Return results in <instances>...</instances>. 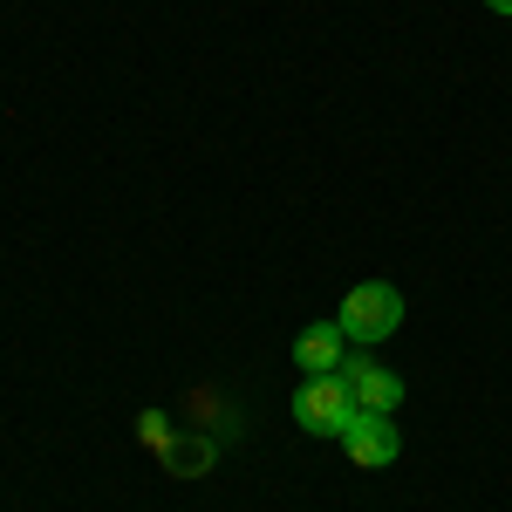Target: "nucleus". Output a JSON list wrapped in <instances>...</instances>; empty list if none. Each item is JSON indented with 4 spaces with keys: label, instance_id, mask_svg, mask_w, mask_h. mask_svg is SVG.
Wrapping results in <instances>:
<instances>
[{
    "label": "nucleus",
    "instance_id": "obj_1",
    "mask_svg": "<svg viewBox=\"0 0 512 512\" xmlns=\"http://www.w3.org/2000/svg\"><path fill=\"white\" fill-rule=\"evenodd\" d=\"M342 335H349L355 349H376V342H390L396 328H403V287H390V280H362V287H349L342 294Z\"/></svg>",
    "mask_w": 512,
    "mask_h": 512
},
{
    "label": "nucleus",
    "instance_id": "obj_8",
    "mask_svg": "<svg viewBox=\"0 0 512 512\" xmlns=\"http://www.w3.org/2000/svg\"><path fill=\"white\" fill-rule=\"evenodd\" d=\"M485 7H492V14H512V0H485Z\"/></svg>",
    "mask_w": 512,
    "mask_h": 512
},
{
    "label": "nucleus",
    "instance_id": "obj_7",
    "mask_svg": "<svg viewBox=\"0 0 512 512\" xmlns=\"http://www.w3.org/2000/svg\"><path fill=\"white\" fill-rule=\"evenodd\" d=\"M144 444L171 451V417H164V410H144Z\"/></svg>",
    "mask_w": 512,
    "mask_h": 512
},
{
    "label": "nucleus",
    "instance_id": "obj_3",
    "mask_svg": "<svg viewBox=\"0 0 512 512\" xmlns=\"http://www.w3.org/2000/svg\"><path fill=\"white\" fill-rule=\"evenodd\" d=\"M342 451H349V465H362V472H383V465H396L403 437H396L390 417H376V410H355L349 431H342Z\"/></svg>",
    "mask_w": 512,
    "mask_h": 512
},
{
    "label": "nucleus",
    "instance_id": "obj_5",
    "mask_svg": "<svg viewBox=\"0 0 512 512\" xmlns=\"http://www.w3.org/2000/svg\"><path fill=\"white\" fill-rule=\"evenodd\" d=\"M342 362H349L342 321H315V328L294 335V369H308V376H342Z\"/></svg>",
    "mask_w": 512,
    "mask_h": 512
},
{
    "label": "nucleus",
    "instance_id": "obj_6",
    "mask_svg": "<svg viewBox=\"0 0 512 512\" xmlns=\"http://www.w3.org/2000/svg\"><path fill=\"white\" fill-rule=\"evenodd\" d=\"M164 458H171V472H178V478H198L205 465H212V437H171Z\"/></svg>",
    "mask_w": 512,
    "mask_h": 512
},
{
    "label": "nucleus",
    "instance_id": "obj_4",
    "mask_svg": "<svg viewBox=\"0 0 512 512\" xmlns=\"http://www.w3.org/2000/svg\"><path fill=\"white\" fill-rule=\"evenodd\" d=\"M342 376H349V390H355V410L396 417V403H403V376H396V369H383L376 355H349Z\"/></svg>",
    "mask_w": 512,
    "mask_h": 512
},
{
    "label": "nucleus",
    "instance_id": "obj_2",
    "mask_svg": "<svg viewBox=\"0 0 512 512\" xmlns=\"http://www.w3.org/2000/svg\"><path fill=\"white\" fill-rule=\"evenodd\" d=\"M355 417V390L349 376H308L301 390H294V424L308 437H342Z\"/></svg>",
    "mask_w": 512,
    "mask_h": 512
}]
</instances>
